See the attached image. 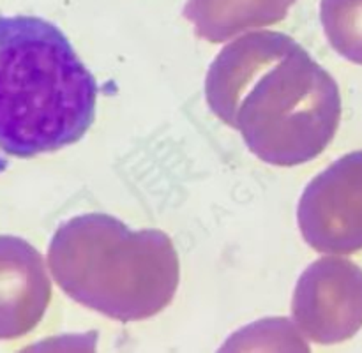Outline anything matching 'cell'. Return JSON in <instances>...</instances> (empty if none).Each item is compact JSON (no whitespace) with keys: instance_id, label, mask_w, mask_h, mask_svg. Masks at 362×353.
<instances>
[{"instance_id":"6da1fadb","label":"cell","mask_w":362,"mask_h":353,"mask_svg":"<svg viewBox=\"0 0 362 353\" xmlns=\"http://www.w3.org/2000/svg\"><path fill=\"white\" fill-rule=\"evenodd\" d=\"M205 97L258 159L274 166L318 157L341 120L334 78L279 32H253L225 46L209 67Z\"/></svg>"},{"instance_id":"7a4b0ae2","label":"cell","mask_w":362,"mask_h":353,"mask_svg":"<svg viewBox=\"0 0 362 353\" xmlns=\"http://www.w3.org/2000/svg\"><path fill=\"white\" fill-rule=\"evenodd\" d=\"M98 81L59 27L0 16V148L28 159L80 141L95 119Z\"/></svg>"},{"instance_id":"3957f363","label":"cell","mask_w":362,"mask_h":353,"mask_svg":"<svg viewBox=\"0 0 362 353\" xmlns=\"http://www.w3.org/2000/svg\"><path fill=\"white\" fill-rule=\"evenodd\" d=\"M55 282L81 306L117 321L161 313L175 297L179 254L159 229H131L108 214L62 222L48 247Z\"/></svg>"},{"instance_id":"277c9868","label":"cell","mask_w":362,"mask_h":353,"mask_svg":"<svg viewBox=\"0 0 362 353\" xmlns=\"http://www.w3.org/2000/svg\"><path fill=\"white\" fill-rule=\"evenodd\" d=\"M297 221L318 253L343 256L362 249V150L339 157L308 184Z\"/></svg>"},{"instance_id":"5b68a950","label":"cell","mask_w":362,"mask_h":353,"mask_svg":"<svg viewBox=\"0 0 362 353\" xmlns=\"http://www.w3.org/2000/svg\"><path fill=\"white\" fill-rule=\"evenodd\" d=\"M297 327L318 345H336L362 328V268L325 256L300 275L292 300Z\"/></svg>"},{"instance_id":"8992f818","label":"cell","mask_w":362,"mask_h":353,"mask_svg":"<svg viewBox=\"0 0 362 353\" xmlns=\"http://www.w3.org/2000/svg\"><path fill=\"white\" fill-rule=\"evenodd\" d=\"M52 299L46 265L27 240L0 235V339L34 330Z\"/></svg>"},{"instance_id":"52a82bcc","label":"cell","mask_w":362,"mask_h":353,"mask_svg":"<svg viewBox=\"0 0 362 353\" xmlns=\"http://www.w3.org/2000/svg\"><path fill=\"white\" fill-rule=\"evenodd\" d=\"M297 0H187L184 16L194 32L209 42L226 39L250 28L267 27L285 20Z\"/></svg>"},{"instance_id":"ba28073f","label":"cell","mask_w":362,"mask_h":353,"mask_svg":"<svg viewBox=\"0 0 362 353\" xmlns=\"http://www.w3.org/2000/svg\"><path fill=\"white\" fill-rule=\"evenodd\" d=\"M320 20L332 49L362 66V0H322Z\"/></svg>"}]
</instances>
